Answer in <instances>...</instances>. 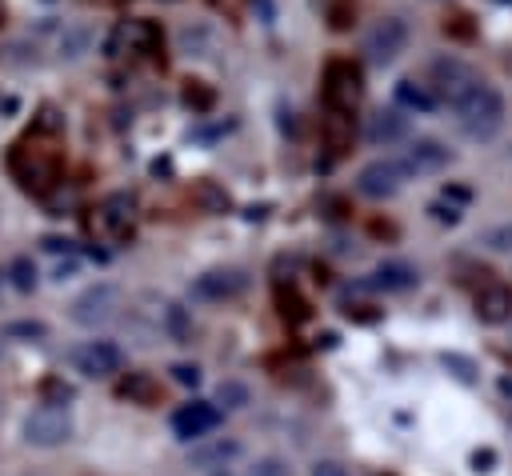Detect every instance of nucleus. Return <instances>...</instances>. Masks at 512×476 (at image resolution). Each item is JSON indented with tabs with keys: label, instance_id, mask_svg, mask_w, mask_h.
<instances>
[{
	"label": "nucleus",
	"instance_id": "4be33fe9",
	"mask_svg": "<svg viewBox=\"0 0 512 476\" xmlns=\"http://www.w3.org/2000/svg\"><path fill=\"white\" fill-rule=\"evenodd\" d=\"M480 244L488 252H512V224H492L480 232Z\"/></svg>",
	"mask_w": 512,
	"mask_h": 476
},
{
	"label": "nucleus",
	"instance_id": "7c9ffc66",
	"mask_svg": "<svg viewBox=\"0 0 512 476\" xmlns=\"http://www.w3.org/2000/svg\"><path fill=\"white\" fill-rule=\"evenodd\" d=\"M76 268H80V260H76V256H72V260H64V264H56V280H68Z\"/></svg>",
	"mask_w": 512,
	"mask_h": 476
},
{
	"label": "nucleus",
	"instance_id": "393cba45",
	"mask_svg": "<svg viewBox=\"0 0 512 476\" xmlns=\"http://www.w3.org/2000/svg\"><path fill=\"white\" fill-rule=\"evenodd\" d=\"M248 476H292V468H288L284 456H260V460L252 464Z\"/></svg>",
	"mask_w": 512,
	"mask_h": 476
},
{
	"label": "nucleus",
	"instance_id": "2eb2a0df",
	"mask_svg": "<svg viewBox=\"0 0 512 476\" xmlns=\"http://www.w3.org/2000/svg\"><path fill=\"white\" fill-rule=\"evenodd\" d=\"M392 104H396V108H404L408 116H428V112H436V108H440L436 92H432L428 84L412 80V76H404V80H396V84H392Z\"/></svg>",
	"mask_w": 512,
	"mask_h": 476
},
{
	"label": "nucleus",
	"instance_id": "2f4dec72",
	"mask_svg": "<svg viewBox=\"0 0 512 476\" xmlns=\"http://www.w3.org/2000/svg\"><path fill=\"white\" fill-rule=\"evenodd\" d=\"M204 476H232L228 468H212V472H204Z\"/></svg>",
	"mask_w": 512,
	"mask_h": 476
},
{
	"label": "nucleus",
	"instance_id": "6ab92c4d",
	"mask_svg": "<svg viewBox=\"0 0 512 476\" xmlns=\"http://www.w3.org/2000/svg\"><path fill=\"white\" fill-rule=\"evenodd\" d=\"M160 324H164V332H168L176 344H188V340H192V312H188L180 300H168V304H164Z\"/></svg>",
	"mask_w": 512,
	"mask_h": 476
},
{
	"label": "nucleus",
	"instance_id": "dca6fc26",
	"mask_svg": "<svg viewBox=\"0 0 512 476\" xmlns=\"http://www.w3.org/2000/svg\"><path fill=\"white\" fill-rule=\"evenodd\" d=\"M476 316H480L484 324H504V320H512V288L488 284V288L476 296Z\"/></svg>",
	"mask_w": 512,
	"mask_h": 476
},
{
	"label": "nucleus",
	"instance_id": "c85d7f7f",
	"mask_svg": "<svg viewBox=\"0 0 512 476\" xmlns=\"http://www.w3.org/2000/svg\"><path fill=\"white\" fill-rule=\"evenodd\" d=\"M44 392L52 396L48 404H64V400H72V388H68V384H60V380H48V384H44Z\"/></svg>",
	"mask_w": 512,
	"mask_h": 476
},
{
	"label": "nucleus",
	"instance_id": "a211bd4d",
	"mask_svg": "<svg viewBox=\"0 0 512 476\" xmlns=\"http://www.w3.org/2000/svg\"><path fill=\"white\" fill-rule=\"evenodd\" d=\"M176 44L184 56H212L216 52V32L204 24V20H192L176 32Z\"/></svg>",
	"mask_w": 512,
	"mask_h": 476
},
{
	"label": "nucleus",
	"instance_id": "cd10ccee",
	"mask_svg": "<svg viewBox=\"0 0 512 476\" xmlns=\"http://www.w3.org/2000/svg\"><path fill=\"white\" fill-rule=\"evenodd\" d=\"M4 332H8V336H32V340H36V336H44V324H32V320H20V324H8Z\"/></svg>",
	"mask_w": 512,
	"mask_h": 476
},
{
	"label": "nucleus",
	"instance_id": "f257e3e1",
	"mask_svg": "<svg viewBox=\"0 0 512 476\" xmlns=\"http://www.w3.org/2000/svg\"><path fill=\"white\" fill-rule=\"evenodd\" d=\"M452 112H456V128H460L468 140H480V144H484V140H492V136L504 128L508 104H504V96H500L496 84L480 80L464 100L452 104Z\"/></svg>",
	"mask_w": 512,
	"mask_h": 476
},
{
	"label": "nucleus",
	"instance_id": "9d476101",
	"mask_svg": "<svg viewBox=\"0 0 512 476\" xmlns=\"http://www.w3.org/2000/svg\"><path fill=\"white\" fill-rule=\"evenodd\" d=\"M244 284H248L244 272H236V268H212V272H200L188 292H192V300H200V304H224V300L240 296Z\"/></svg>",
	"mask_w": 512,
	"mask_h": 476
},
{
	"label": "nucleus",
	"instance_id": "0eeeda50",
	"mask_svg": "<svg viewBox=\"0 0 512 476\" xmlns=\"http://www.w3.org/2000/svg\"><path fill=\"white\" fill-rule=\"evenodd\" d=\"M408 184V168L400 156H376L356 172V192L368 200H392Z\"/></svg>",
	"mask_w": 512,
	"mask_h": 476
},
{
	"label": "nucleus",
	"instance_id": "412c9836",
	"mask_svg": "<svg viewBox=\"0 0 512 476\" xmlns=\"http://www.w3.org/2000/svg\"><path fill=\"white\" fill-rule=\"evenodd\" d=\"M8 276H12V288L16 292H32L36 288V264H32V256H16L12 264H8Z\"/></svg>",
	"mask_w": 512,
	"mask_h": 476
},
{
	"label": "nucleus",
	"instance_id": "9b49d317",
	"mask_svg": "<svg viewBox=\"0 0 512 476\" xmlns=\"http://www.w3.org/2000/svg\"><path fill=\"white\" fill-rule=\"evenodd\" d=\"M216 424H220V408L212 400H192V404H180L172 412V432L180 440H188V444L208 436V432H216Z\"/></svg>",
	"mask_w": 512,
	"mask_h": 476
},
{
	"label": "nucleus",
	"instance_id": "20e7f679",
	"mask_svg": "<svg viewBox=\"0 0 512 476\" xmlns=\"http://www.w3.org/2000/svg\"><path fill=\"white\" fill-rule=\"evenodd\" d=\"M408 40H412V28L404 16H380L368 32H364V60L376 64V68H388L396 64L404 52H408Z\"/></svg>",
	"mask_w": 512,
	"mask_h": 476
},
{
	"label": "nucleus",
	"instance_id": "423d86ee",
	"mask_svg": "<svg viewBox=\"0 0 512 476\" xmlns=\"http://www.w3.org/2000/svg\"><path fill=\"white\" fill-rule=\"evenodd\" d=\"M20 432H24V444L28 448H60V444L72 440V412L44 400L40 408H32L24 416V428Z\"/></svg>",
	"mask_w": 512,
	"mask_h": 476
},
{
	"label": "nucleus",
	"instance_id": "1a4fd4ad",
	"mask_svg": "<svg viewBox=\"0 0 512 476\" xmlns=\"http://www.w3.org/2000/svg\"><path fill=\"white\" fill-rule=\"evenodd\" d=\"M240 452H244V444L236 440V436H200V440H192V448H188V464L196 468V472H212V468H228L232 460H240Z\"/></svg>",
	"mask_w": 512,
	"mask_h": 476
},
{
	"label": "nucleus",
	"instance_id": "4468645a",
	"mask_svg": "<svg viewBox=\"0 0 512 476\" xmlns=\"http://www.w3.org/2000/svg\"><path fill=\"white\" fill-rule=\"evenodd\" d=\"M416 284H420V272L408 260H380L368 276V288L376 292H412Z\"/></svg>",
	"mask_w": 512,
	"mask_h": 476
},
{
	"label": "nucleus",
	"instance_id": "aec40b11",
	"mask_svg": "<svg viewBox=\"0 0 512 476\" xmlns=\"http://www.w3.org/2000/svg\"><path fill=\"white\" fill-rule=\"evenodd\" d=\"M248 400H252V392H248V384H240V380H224L220 388H216V408L220 412H240V408H248Z\"/></svg>",
	"mask_w": 512,
	"mask_h": 476
},
{
	"label": "nucleus",
	"instance_id": "c756f323",
	"mask_svg": "<svg viewBox=\"0 0 512 476\" xmlns=\"http://www.w3.org/2000/svg\"><path fill=\"white\" fill-rule=\"evenodd\" d=\"M440 196H444V200H452V204H460V208H464V204L472 200V192H468V188H460V184H448V188H444Z\"/></svg>",
	"mask_w": 512,
	"mask_h": 476
},
{
	"label": "nucleus",
	"instance_id": "b1692460",
	"mask_svg": "<svg viewBox=\"0 0 512 476\" xmlns=\"http://www.w3.org/2000/svg\"><path fill=\"white\" fill-rule=\"evenodd\" d=\"M428 216H432L436 224H460V216H464V208L440 196V200H432V204H428Z\"/></svg>",
	"mask_w": 512,
	"mask_h": 476
},
{
	"label": "nucleus",
	"instance_id": "ddd939ff",
	"mask_svg": "<svg viewBox=\"0 0 512 476\" xmlns=\"http://www.w3.org/2000/svg\"><path fill=\"white\" fill-rule=\"evenodd\" d=\"M324 100L328 108L336 112H352L356 100H360V72L352 64H328V76H324Z\"/></svg>",
	"mask_w": 512,
	"mask_h": 476
},
{
	"label": "nucleus",
	"instance_id": "39448f33",
	"mask_svg": "<svg viewBox=\"0 0 512 476\" xmlns=\"http://www.w3.org/2000/svg\"><path fill=\"white\" fill-rule=\"evenodd\" d=\"M68 364H72V372H80L84 380H112V376H120V368H124V352H120L116 340L92 336V340H80V344L68 348Z\"/></svg>",
	"mask_w": 512,
	"mask_h": 476
},
{
	"label": "nucleus",
	"instance_id": "7ed1b4c3",
	"mask_svg": "<svg viewBox=\"0 0 512 476\" xmlns=\"http://www.w3.org/2000/svg\"><path fill=\"white\" fill-rule=\"evenodd\" d=\"M120 304H124L120 288L108 284V280H96L84 292H76V300L68 304V316H72V324L96 332V328H104V324H112L120 316Z\"/></svg>",
	"mask_w": 512,
	"mask_h": 476
},
{
	"label": "nucleus",
	"instance_id": "f8f14e48",
	"mask_svg": "<svg viewBox=\"0 0 512 476\" xmlns=\"http://www.w3.org/2000/svg\"><path fill=\"white\" fill-rule=\"evenodd\" d=\"M364 140L372 148H392L400 140H408V112L388 104V108H376L368 120H364Z\"/></svg>",
	"mask_w": 512,
	"mask_h": 476
},
{
	"label": "nucleus",
	"instance_id": "bb28decb",
	"mask_svg": "<svg viewBox=\"0 0 512 476\" xmlns=\"http://www.w3.org/2000/svg\"><path fill=\"white\" fill-rule=\"evenodd\" d=\"M308 476H348V468H344L340 460H316V464L308 468Z\"/></svg>",
	"mask_w": 512,
	"mask_h": 476
},
{
	"label": "nucleus",
	"instance_id": "6e6552de",
	"mask_svg": "<svg viewBox=\"0 0 512 476\" xmlns=\"http://www.w3.org/2000/svg\"><path fill=\"white\" fill-rule=\"evenodd\" d=\"M400 160H404L408 176H432V172H444L456 160V152L444 140H436V136H416V140L404 144Z\"/></svg>",
	"mask_w": 512,
	"mask_h": 476
},
{
	"label": "nucleus",
	"instance_id": "473e14b6",
	"mask_svg": "<svg viewBox=\"0 0 512 476\" xmlns=\"http://www.w3.org/2000/svg\"><path fill=\"white\" fill-rule=\"evenodd\" d=\"M0 20H4V4H0Z\"/></svg>",
	"mask_w": 512,
	"mask_h": 476
},
{
	"label": "nucleus",
	"instance_id": "a878e982",
	"mask_svg": "<svg viewBox=\"0 0 512 476\" xmlns=\"http://www.w3.org/2000/svg\"><path fill=\"white\" fill-rule=\"evenodd\" d=\"M172 380L184 384V388H196V384H200V368H196V364H176V368H172Z\"/></svg>",
	"mask_w": 512,
	"mask_h": 476
},
{
	"label": "nucleus",
	"instance_id": "f3484780",
	"mask_svg": "<svg viewBox=\"0 0 512 476\" xmlns=\"http://www.w3.org/2000/svg\"><path fill=\"white\" fill-rule=\"evenodd\" d=\"M92 24L88 20H72V24H64L60 28V36H56V52H60V60H80V56H88L92 52Z\"/></svg>",
	"mask_w": 512,
	"mask_h": 476
},
{
	"label": "nucleus",
	"instance_id": "f03ea898",
	"mask_svg": "<svg viewBox=\"0 0 512 476\" xmlns=\"http://www.w3.org/2000/svg\"><path fill=\"white\" fill-rule=\"evenodd\" d=\"M476 84H480V72H476L468 60H460V56H452V52H440V56L428 60V88L436 92L440 104L464 100Z\"/></svg>",
	"mask_w": 512,
	"mask_h": 476
},
{
	"label": "nucleus",
	"instance_id": "5701e85b",
	"mask_svg": "<svg viewBox=\"0 0 512 476\" xmlns=\"http://www.w3.org/2000/svg\"><path fill=\"white\" fill-rule=\"evenodd\" d=\"M120 392H124V396H132V400H140V404H152V400H156V384H152L148 376H140V372H136V376H128Z\"/></svg>",
	"mask_w": 512,
	"mask_h": 476
}]
</instances>
